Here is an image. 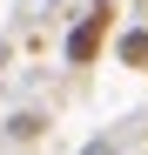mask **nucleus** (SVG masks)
Returning a JSON list of instances; mask_svg holds the SVG:
<instances>
[{
  "mask_svg": "<svg viewBox=\"0 0 148 155\" xmlns=\"http://www.w3.org/2000/svg\"><path fill=\"white\" fill-rule=\"evenodd\" d=\"M108 14H114V0H94V7H88V20L67 34V61H74V68H88L94 54H101V41H108Z\"/></svg>",
  "mask_w": 148,
  "mask_h": 155,
  "instance_id": "f257e3e1",
  "label": "nucleus"
},
{
  "mask_svg": "<svg viewBox=\"0 0 148 155\" xmlns=\"http://www.w3.org/2000/svg\"><path fill=\"white\" fill-rule=\"evenodd\" d=\"M114 54H121V68H141L148 74V27H128V34L114 41Z\"/></svg>",
  "mask_w": 148,
  "mask_h": 155,
  "instance_id": "f03ea898",
  "label": "nucleus"
}]
</instances>
